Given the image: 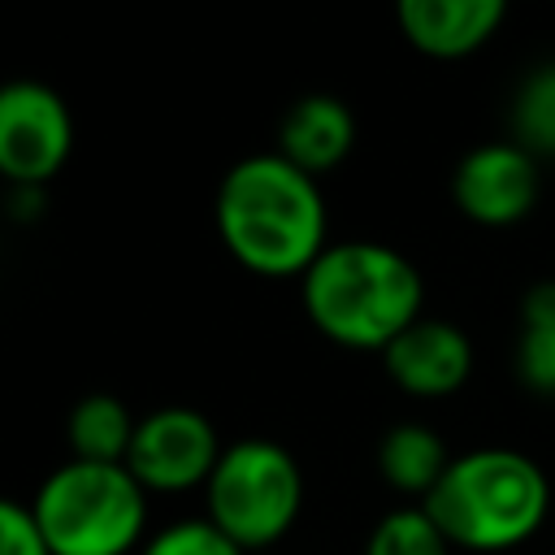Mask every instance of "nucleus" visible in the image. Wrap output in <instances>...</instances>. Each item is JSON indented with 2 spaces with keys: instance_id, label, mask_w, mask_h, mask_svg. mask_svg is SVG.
Listing matches in <instances>:
<instances>
[{
  "instance_id": "4",
  "label": "nucleus",
  "mask_w": 555,
  "mask_h": 555,
  "mask_svg": "<svg viewBox=\"0 0 555 555\" xmlns=\"http://www.w3.org/2000/svg\"><path fill=\"white\" fill-rule=\"evenodd\" d=\"M30 512L52 555H130L147 529V490L126 464L65 460L39 481Z\"/></svg>"
},
{
  "instance_id": "17",
  "label": "nucleus",
  "mask_w": 555,
  "mask_h": 555,
  "mask_svg": "<svg viewBox=\"0 0 555 555\" xmlns=\"http://www.w3.org/2000/svg\"><path fill=\"white\" fill-rule=\"evenodd\" d=\"M139 555H247L243 546H234L208 516H195V520H173L165 529H156Z\"/></svg>"
},
{
  "instance_id": "1",
  "label": "nucleus",
  "mask_w": 555,
  "mask_h": 555,
  "mask_svg": "<svg viewBox=\"0 0 555 555\" xmlns=\"http://www.w3.org/2000/svg\"><path fill=\"white\" fill-rule=\"evenodd\" d=\"M212 217L225 251L264 278H304L330 247L325 195L317 178L282 152H251L234 160L221 173Z\"/></svg>"
},
{
  "instance_id": "2",
  "label": "nucleus",
  "mask_w": 555,
  "mask_h": 555,
  "mask_svg": "<svg viewBox=\"0 0 555 555\" xmlns=\"http://www.w3.org/2000/svg\"><path fill=\"white\" fill-rule=\"evenodd\" d=\"M299 299L325 338L356 351H386L416 317H425L421 269L399 247L373 238L330 243L299 278Z\"/></svg>"
},
{
  "instance_id": "18",
  "label": "nucleus",
  "mask_w": 555,
  "mask_h": 555,
  "mask_svg": "<svg viewBox=\"0 0 555 555\" xmlns=\"http://www.w3.org/2000/svg\"><path fill=\"white\" fill-rule=\"evenodd\" d=\"M0 555H52L35 512L17 499L0 503Z\"/></svg>"
},
{
  "instance_id": "7",
  "label": "nucleus",
  "mask_w": 555,
  "mask_h": 555,
  "mask_svg": "<svg viewBox=\"0 0 555 555\" xmlns=\"http://www.w3.org/2000/svg\"><path fill=\"white\" fill-rule=\"evenodd\" d=\"M74 152L69 104L35 78H13L0 91V173L9 186H43Z\"/></svg>"
},
{
  "instance_id": "3",
  "label": "nucleus",
  "mask_w": 555,
  "mask_h": 555,
  "mask_svg": "<svg viewBox=\"0 0 555 555\" xmlns=\"http://www.w3.org/2000/svg\"><path fill=\"white\" fill-rule=\"evenodd\" d=\"M429 520L464 551H512L529 542L551 507V481L516 447L460 451L434 494L421 503Z\"/></svg>"
},
{
  "instance_id": "9",
  "label": "nucleus",
  "mask_w": 555,
  "mask_h": 555,
  "mask_svg": "<svg viewBox=\"0 0 555 555\" xmlns=\"http://www.w3.org/2000/svg\"><path fill=\"white\" fill-rule=\"evenodd\" d=\"M382 364L390 382L412 399H447L473 373V343L455 321L416 317L386 351Z\"/></svg>"
},
{
  "instance_id": "6",
  "label": "nucleus",
  "mask_w": 555,
  "mask_h": 555,
  "mask_svg": "<svg viewBox=\"0 0 555 555\" xmlns=\"http://www.w3.org/2000/svg\"><path fill=\"white\" fill-rule=\"evenodd\" d=\"M221 451L225 447L199 408L165 403L139 416L126 468L147 494H182V490L208 486Z\"/></svg>"
},
{
  "instance_id": "5",
  "label": "nucleus",
  "mask_w": 555,
  "mask_h": 555,
  "mask_svg": "<svg viewBox=\"0 0 555 555\" xmlns=\"http://www.w3.org/2000/svg\"><path fill=\"white\" fill-rule=\"evenodd\" d=\"M208 520L247 555L291 533L304 507V473L273 438H238L221 451L208 486Z\"/></svg>"
},
{
  "instance_id": "14",
  "label": "nucleus",
  "mask_w": 555,
  "mask_h": 555,
  "mask_svg": "<svg viewBox=\"0 0 555 555\" xmlns=\"http://www.w3.org/2000/svg\"><path fill=\"white\" fill-rule=\"evenodd\" d=\"M516 373L533 395H555V282H533L520 295Z\"/></svg>"
},
{
  "instance_id": "12",
  "label": "nucleus",
  "mask_w": 555,
  "mask_h": 555,
  "mask_svg": "<svg viewBox=\"0 0 555 555\" xmlns=\"http://www.w3.org/2000/svg\"><path fill=\"white\" fill-rule=\"evenodd\" d=\"M451 451L438 438V429L421 425V421H399L382 434L377 442V473L386 477V486L412 503H425L434 494V486L447 477L451 468Z\"/></svg>"
},
{
  "instance_id": "10",
  "label": "nucleus",
  "mask_w": 555,
  "mask_h": 555,
  "mask_svg": "<svg viewBox=\"0 0 555 555\" xmlns=\"http://www.w3.org/2000/svg\"><path fill=\"white\" fill-rule=\"evenodd\" d=\"M403 39L438 61H455L494 39L507 17L503 0H399L395 9Z\"/></svg>"
},
{
  "instance_id": "15",
  "label": "nucleus",
  "mask_w": 555,
  "mask_h": 555,
  "mask_svg": "<svg viewBox=\"0 0 555 555\" xmlns=\"http://www.w3.org/2000/svg\"><path fill=\"white\" fill-rule=\"evenodd\" d=\"M507 139H516L525 152L555 156V61H542L520 78L507 108Z\"/></svg>"
},
{
  "instance_id": "8",
  "label": "nucleus",
  "mask_w": 555,
  "mask_h": 555,
  "mask_svg": "<svg viewBox=\"0 0 555 555\" xmlns=\"http://www.w3.org/2000/svg\"><path fill=\"white\" fill-rule=\"evenodd\" d=\"M455 208L477 225H516L538 204V156L516 139H490L460 156L451 173Z\"/></svg>"
},
{
  "instance_id": "19",
  "label": "nucleus",
  "mask_w": 555,
  "mask_h": 555,
  "mask_svg": "<svg viewBox=\"0 0 555 555\" xmlns=\"http://www.w3.org/2000/svg\"><path fill=\"white\" fill-rule=\"evenodd\" d=\"M9 195H13V217L17 221H30V217L43 212V186H9Z\"/></svg>"
},
{
  "instance_id": "13",
  "label": "nucleus",
  "mask_w": 555,
  "mask_h": 555,
  "mask_svg": "<svg viewBox=\"0 0 555 555\" xmlns=\"http://www.w3.org/2000/svg\"><path fill=\"white\" fill-rule=\"evenodd\" d=\"M139 416L117 399V395H82L69 416H65V438H69V460H91V464H126L130 442H134Z\"/></svg>"
},
{
  "instance_id": "16",
  "label": "nucleus",
  "mask_w": 555,
  "mask_h": 555,
  "mask_svg": "<svg viewBox=\"0 0 555 555\" xmlns=\"http://www.w3.org/2000/svg\"><path fill=\"white\" fill-rule=\"evenodd\" d=\"M364 555H451V542L421 503H403L369 529Z\"/></svg>"
},
{
  "instance_id": "11",
  "label": "nucleus",
  "mask_w": 555,
  "mask_h": 555,
  "mask_svg": "<svg viewBox=\"0 0 555 555\" xmlns=\"http://www.w3.org/2000/svg\"><path fill=\"white\" fill-rule=\"evenodd\" d=\"M351 147H356V117H351L347 100H338L330 91L299 95L278 121V147L273 152H282L291 165H299L312 178L343 165Z\"/></svg>"
}]
</instances>
